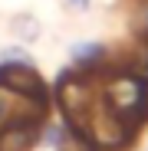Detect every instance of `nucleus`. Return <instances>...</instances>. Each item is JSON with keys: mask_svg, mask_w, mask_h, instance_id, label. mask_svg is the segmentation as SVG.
Segmentation results:
<instances>
[{"mask_svg": "<svg viewBox=\"0 0 148 151\" xmlns=\"http://www.w3.org/2000/svg\"><path fill=\"white\" fill-rule=\"evenodd\" d=\"M92 7V0H63V10H69V13H86Z\"/></svg>", "mask_w": 148, "mask_h": 151, "instance_id": "9b49d317", "label": "nucleus"}, {"mask_svg": "<svg viewBox=\"0 0 148 151\" xmlns=\"http://www.w3.org/2000/svg\"><path fill=\"white\" fill-rule=\"evenodd\" d=\"M105 59H109V46L99 43V40H89V43H76L72 46V66H76L79 72H102L105 69Z\"/></svg>", "mask_w": 148, "mask_h": 151, "instance_id": "39448f33", "label": "nucleus"}, {"mask_svg": "<svg viewBox=\"0 0 148 151\" xmlns=\"http://www.w3.org/2000/svg\"><path fill=\"white\" fill-rule=\"evenodd\" d=\"M125 72H132V76H138V79L148 82V40H138V46L129 53Z\"/></svg>", "mask_w": 148, "mask_h": 151, "instance_id": "0eeeda50", "label": "nucleus"}, {"mask_svg": "<svg viewBox=\"0 0 148 151\" xmlns=\"http://www.w3.org/2000/svg\"><path fill=\"white\" fill-rule=\"evenodd\" d=\"M10 33L17 36V43L30 46V43H36V40L43 36V23H40V17H36V13L20 10V13H13V17H10Z\"/></svg>", "mask_w": 148, "mask_h": 151, "instance_id": "423d86ee", "label": "nucleus"}, {"mask_svg": "<svg viewBox=\"0 0 148 151\" xmlns=\"http://www.w3.org/2000/svg\"><path fill=\"white\" fill-rule=\"evenodd\" d=\"M95 102L99 99L92 92V76L89 72H79L76 66L59 72V79H56V109H59V118L69 128L82 132Z\"/></svg>", "mask_w": 148, "mask_h": 151, "instance_id": "f257e3e1", "label": "nucleus"}, {"mask_svg": "<svg viewBox=\"0 0 148 151\" xmlns=\"http://www.w3.org/2000/svg\"><path fill=\"white\" fill-rule=\"evenodd\" d=\"M82 132L89 135V141L99 151H118V148H125L132 141V125L122 115H115L102 99L92 105V115H89V122H86Z\"/></svg>", "mask_w": 148, "mask_h": 151, "instance_id": "7ed1b4c3", "label": "nucleus"}, {"mask_svg": "<svg viewBox=\"0 0 148 151\" xmlns=\"http://www.w3.org/2000/svg\"><path fill=\"white\" fill-rule=\"evenodd\" d=\"M0 66H33V56H30V49H23V43L4 46L0 49Z\"/></svg>", "mask_w": 148, "mask_h": 151, "instance_id": "1a4fd4ad", "label": "nucleus"}, {"mask_svg": "<svg viewBox=\"0 0 148 151\" xmlns=\"http://www.w3.org/2000/svg\"><path fill=\"white\" fill-rule=\"evenodd\" d=\"M132 30H135L138 40H148V0L138 4V10H135V17H132Z\"/></svg>", "mask_w": 148, "mask_h": 151, "instance_id": "9d476101", "label": "nucleus"}, {"mask_svg": "<svg viewBox=\"0 0 148 151\" xmlns=\"http://www.w3.org/2000/svg\"><path fill=\"white\" fill-rule=\"evenodd\" d=\"M10 105H13V92H10V89H4V86H0V118H7V112H10Z\"/></svg>", "mask_w": 148, "mask_h": 151, "instance_id": "f8f14e48", "label": "nucleus"}, {"mask_svg": "<svg viewBox=\"0 0 148 151\" xmlns=\"http://www.w3.org/2000/svg\"><path fill=\"white\" fill-rule=\"evenodd\" d=\"M102 102L122 115L129 125H138L142 118H148V82L138 79L132 72H112L105 76V89H102Z\"/></svg>", "mask_w": 148, "mask_h": 151, "instance_id": "f03ea898", "label": "nucleus"}, {"mask_svg": "<svg viewBox=\"0 0 148 151\" xmlns=\"http://www.w3.org/2000/svg\"><path fill=\"white\" fill-rule=\"evenodd\" d=\"M43 125L36 122H4L0 128V151H33L40 145Z\"/></svg>", "mask_w": 148, "mask_h": 151, "instance_id": "20e7f679", "label": "nucleus"}, {"mask_svg": "<svg viewBox=\"0 0 148 151\" xmlns=\"http://www.w3.org/2000/svg\"><path fill=\"white\" fill-rule=\"evenodd\" d=\"M56 151H99V148L89 141V135H86V132L66 128V135H63V141H59V148H56Z\"/></svg>", "mask_w": 148, "mask_h": 151, "instance_id": "6e6552de", "label": "nucleus"}]
</instances>
